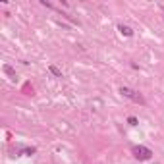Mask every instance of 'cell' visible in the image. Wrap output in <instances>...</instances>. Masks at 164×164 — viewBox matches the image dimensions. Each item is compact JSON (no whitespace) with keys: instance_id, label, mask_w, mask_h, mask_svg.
I'll list each match as a JSON object with an SVG mask.
<instances>
[{"instance_id":"1","label":"cell","mask_w":164,"mask_h":164,"mask_svg":"<svg viewBox=\"0 0 164 164\" xmlns=\"http://www.w3.org/2000/svg\"><path fill=\"white\" fill-rule=\"evenodd\" d=\"M120 95L126 97V99H129V100H133V102H137V104H145L143 95L133 91V89H129V87H120Z\"/></svg>"},{"instance_id":"7","label":"cell","mask_w":164,"mask_h":164,"mask_svg":"<svg viewBox=\"0 0 164 164\" xmlns=\"http://www.w3.org/2000/svg\"><path fill=\"white\" fill-rule=\"evenodd\" d=\"M127 124H129V126H137V124H139V120H137L135 116H129V118H127Z\"/></svg>"},{"instance_id":"6","label":"cell","mask_w":164,"mask_h":164,"mask_svg":"<svg viewBox=\"0 0 164 164\" xmlns=\"http://www.w3.org/2000/svg\"><path fill=\"white\" fill-rule=\"evenodd\" d=\"M23 153L27 154V157H31V154H35V153H37V149H35V147H27V149H23Z\"/></svg>"},{"instance_id":"5","label":"cell","mask_w":164,"mask_h":164,"mask_svg":"<svg viewBox=\"0 0 164 164\" xmlns=\"http://www.w3.org/2000/svg\"><path fill=\"white\" fill-rule=\"evenodd\" d=\"M2 70H4V72H6L8 75H12V77H16V70H14L12 66H8V64H4V66H2Z\"/></svg>"},{"instance_id":"3","label":"cell","mask_w":164,"mask_h":164,"mask_svg":"<svg viewBox=\"0 0 164 164\" xmlns=\"http://www.w3.org/2000/svg\"><path fill=\"white\" fill-rule=\"evenodd\" d=\"M118 31L122 33L124 37H133V29H131V27H127V25H124V23H122V25H118Z\"/></svg>"},{"instance_id":"4","label":"cell","mask_w":164,"mask_h":164,"mask_svg":"<svg viewBox=\"0 0 164 164\" xmlns=\"http://www.w3.org/2000/svg\"><path fill=\"white\" fill-rule=\"evenodd\" d=\"M48 72L52 73V75H56V77H62V70H60L58 66H54V64H50V66H48Z\"/></svg>"},{"instance_id":"2","label":"cell","mask_w":164,"mask_h":164,"mask_svg":"<svg viewBox=\"0 0 164 164\" xmlns=\"http://www.w3.org/2000/svg\"><path fill=\"white\" fill-rule=\"evenodd\" d=\"M131 153H133V157L137 160H151L153 158V151L149 147H143V145H135L131 149Z\"/></svg>"}]
</instances>
